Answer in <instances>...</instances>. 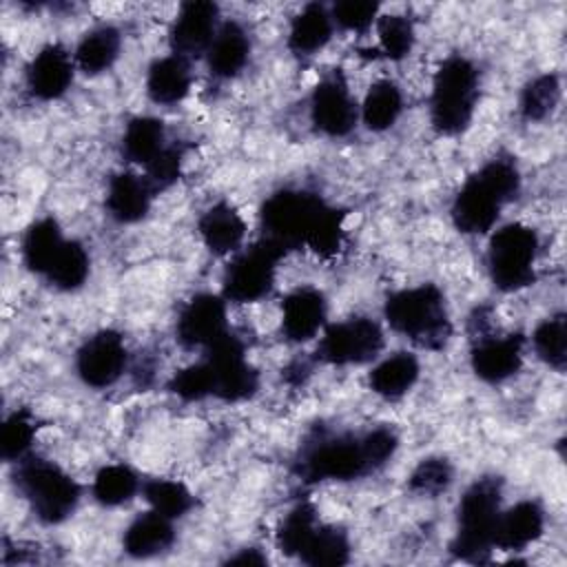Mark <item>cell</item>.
Instances as JSON below:
<instances>
[{
  "mask_svg": "<svg viewBox=\"0 0 567 567\" xmlns=\"http://www.w3.org/2000/svg\"><path fill=\"white\" fill-rule=\"evenodd\" d=\"M206 365L213 374V396L237 403L250 399L259 388V374L248 363L244 343L233 332H224L206 346Z\"/></svg>",
  "mask_w": 567,
  "mask_h": 567,
  "instance_id": "cell-10",
  "label": "cell"
},
{
  "mask_svg": "<svg viewBox=\"0 0 567 567\" xmlns=\"http://www.w3.org/2000/svg\"><path fill=\"white\" fill-rule=\"evenodd\" d=\"M383 315L392 330L425 350H441L452 337L445 297L434 284L392 292L385 299Z\"/></svg>",
  "mask_w": 567,
  "mask_h": 567,
  "instance_id": "cell-2",
  "label": "cell"
},
{
  "mask_svg": "<svg viewBox=\"0 0 567 567\" xmlns=\"http://www.w3.org/2000/svg\"><path fill=\"white\" fill-rule=\"evenodd\" d=\"M219 9L215 2L190 0L184 2L171 24V49L179 58H193L206 53L217 33Z\"/></svg>",
  "mask_w": 567,
  "mask_h": 567,
  "instance_id": "cell-14",
  "label": "cell"
},
{
  "mask_svg": "<svg viewBox=\"0 0 567 567\" xmlns=\"http://www.w3.org/2000/svg\"><path fill=\"white\" fill-rule=\"evenodd\" d=\"M328 206L330 204H326L319 195L308 190H277L261 206V237L275 241L284 250L306 246Z\"/></svg>",
  "mask_w": 567,
  "mask_h": 567,
  "instance_id": "cell-6",
  "label": "cell"
},
{
  "mask_svg": "<svg viewBox=\"0 0 567 567\" xmlns=\"http://www.w3.org/2000/svg\"><path fill=\"white\" fill-rule=\"evenodd\" d=\"M168 390L177 394L182 401H202L213 394V374L206 361L193 363L173 374Z\"/></svg>",
  "mask_w": 567,
  "mask_h": 567,
  "instance_id": "cell-41",
  "label": "cell"
},
{
  "mask_svg": "<svg viewBox=\"0 0 567 567\" xmlns=\"http://www.w3.org/2000/svg\"><path fill=\"white\" fill-rule=\"evenodd\" d=\"M299 558L306 565H343L350 558V540L348 534L332 525H317L315 534L306 543Z\"/></svg>",
  "mask_w": 567,
  "mask_h": 567,
  "instance_id": "cell-31",
  "label": "cell"
},
{
  "mask_svg": "<svg viewBox=\"0 0 567 567\" xmlns=\"http://www.w3.org/2000/svg\"><path fill=\"white\" fill-rule=\"evenodd\" d=\"M520 190V173L514 159L494 157L465 179L452 202V221L465 235L487 233L503 206Z\"/></svg>",
  "mask_w": 567,
  "mask_h": 567,
  "instance_id": "cell-1",
  "label": "cell"
},
{
  "mask_svg": "<svg viewBox=\"0 0 567 567\" xmlns=\"http://www.w3.org/2000/svg\"><path fill=\"white\" fill-rule=\"evenodd\" d=\"M381 348V326L368 317H352L326 328L319 343V357L332 365H352L377 359Z\"/></svg>",
  "mask_w": 567,
  "mask_h": 567,
  "instance_id": "cell-11",
  "label": "cell"
},
{
  "mask_svg": "<svg viewBox=\"0 0 567 567\" xmlns=\"http://www.w3.org/2000/svg\"><path fill=\"white\" fill-rule=\"evenodd\" d=\"M326 312L328 306L323 292L310 286L297 288L281 303V330L295 343L308 341L323 326Z\"/></svg>",
  "mask_w": 567,
  "mask_h": 567,
  "instance_id": "cell-18",
  "label": "cell"
},
{
  "mask_svg": "<svg viewBox=\"0 0 567 567\" xmlns=\"http://www.w3.org/2000/svg\"><path fill=\"white\" fill-rule=\"evenodd\" d=\"M228 563H233V565H264L266 556H261L257 549H244L237 556L228 558Z\"/></svg>",
  "mask_w": 567,
  "mask_h": 567,
  "instance_id": "cell-45",
  "label": "cell"
},
{
  "mask_svg": "<svg viewBox=\"0 0 567 567\" xmlns=\"http://www.w3.org/2000/svg\"><path fill=\"white\" fill-rule=\"evenodd\" d=\"M523 334L483 337L472 348V370L487 383H501L514 377L523 365Z\"/></svg>",
  "mask_w": 567,
  "mask_h": 567,
  "instance_id": "cell-16",
  "label": "cell"
},
{
  "mask_svg": "<svg viewBox=\"0 0 567 567\" xmlns=\"http://www.w3.org/2000/svg\"><path fill=\"white\" fill-rule=\"evenodd\" d=\"M310 122L328 137H343L354 128L357 104L339 69L323 75L312 89Z\"/></svg>",
  "mask_w": 567,
  "mask_h": 567,
  "instance_id": "cell-12",
  "label": "cell"
},
{
  "mask_svg": "<svg viewBox=\"0 0 567 567\" xmlns=\"http://www.w3.org/2000/svg\"><path fill=\"white\" fill-rule=\"evenodd\" d=\"M122 49V35L115 27L102 24L82 35L75 49V62L86 75L104 73L113 66Z\"/></svg>",
  "mask_w": 567,
  "mask_h": 567,
  "instance_id": "cell-28",
  "label": "cell"
},
{
  "mask_svg": "<svg viewBox=\"0 0 567 567\" xmlns=\"http://www.w3.org/2000/svg\"><path fill=\"white\" fill-rule=\"evenodd\" d=\"M560 100V80L554 73H543L529 80L520 93V115L527 122L545 120Z\"/></svg>",
  "mask_w": 567,
  "mask_h": 567,
  "instance_id": "cell-35",
  "label": "cell"
},
{
  "mask_svg": "<svg viewBox=\"0 0 567 567\" xmlns=\"http://www.w3.org/2000/svg\"><path fill=\"white\" fill-rule=\"evenodd\" d=\"M452 465L443 456H427L423 458L410 474L408 487L414 494H425V496H436L445 492L452 483Z\"/></svg>",
  "mask_w": 567,
  "mask_h": 567,
  "instance_id": "cell-40",
  "label": "cell"
},
{
  "mask_svg": "<svg viewBox=\"0 0 567 567\" xmlns=\"http://www.w3.org/2000/svg\"><path fill=\"white\" fill-rule=\"evenodd\" d=\"M164 124L157 117H133L122 135V151L135 164H148L164 148Z\"/></svg>",
  "mask_w": 567,
  "mask_h": 567,
  "instance_id": "cell-30",
  "label": "cell"
},
{
  "mask_svg": "<svg viewBox=\"0 0 567 567\" xmlns=\"http://www.w3.org/2000/svg\"><path fill=\"white\" fill-rule=\"evenodd\" d=\"M35 436V421L27 410H16L7 416L0 432V450L4 461H20L29 452Z\"/></svg>",
  "mask_w": 567,
  "mask_h": 567,
  "instance_id": "cell-39",
  "label": "cell"
},
{
  "mask_svg": "<svg viewBox=\"0 0 567 567\" xmlns=\"http://www.w3.org/2000/svg\"><path fill=\"white\" fill-rule=\"evenodd\" d=\"M126 368V346L120 332L100 330L91 334L75 354L78 377L89 388L113 385Z\"/></svg>",
  "mask_w": 567,
  "mask_h": 567,
  "instance_id": "cell-13",
  "label": "cell"
},
{
  "mask_svg": "<svg viewBox=\"0 0 567 567\" xmlns=\"http://www.w3.org/2000/svg\"><path fill=\"white\" fill-rule=\"evenodd\" d=\"M538 237L525 224H505L498 228L487 248V268L494 286L503 292H514L534 284V264Z\"/></svg>",
  "mask_w": 567,
  "mask_h": 567,
  "instance_id": "cell-7",
  "label": "cell"
},
{
  "mask_svg": "<svg viewBox=\"0 0 567 567\" xmlns=\"http://www.w3.org/2000/svg\"><path fill=\"white\" fill-rule=\"evenodd\" d=\"M16 485L33 514L49 525L66 520L80 501V485L60 465L38 456L18 461Z\"/></svg>",
  "mask_w": 567,
  "mask_h": 567,
  "instance_id": "cell-5",
  "label": "cell"
},
{
  "mask_svg": "<svg viewBox=\"0 0 567 567\" xmlns=\"http://www.w3.org/2000/svg\"><path fill=\"white\" fill-rule=\"evenodd\" d=\"M401 109H403L401 89L392 80H377L374 84H370L361 104L363 124L370 131H385L399 120Z\"/></svg>",
  "mask_w": 567,
  "mask_h": 567,
  "instance_id": "cell-29",
  "label": "cell"
},
{
  "mask_svg": "<svg viewBox=\"0 0 567 567\" xmlns=\"http://www.w3.org/2000/svg\"><path fill=\"white\" fill-rule=\"evenodd\" d=\"M361 436H319L306 445L299 458V474L306 481H352L370 474Z\"/></svg>",
  "mask_w": 567,
  "mask_h": 567,
  "instance_id": "cell-8",
  "label": "cell"
},
{
  "mask_svg": "<svg viewBox=\"0 0 567 567\" xmlns=\"http://www.w3.org/2000/svg\"><path fill=\"white\" fill-rule=\"evenodd\" d=\"M332 16L323 4H306L290 22L288 49L295 55H312L321 51L332 35Z\"/></svg>",
  "mask_w": 567,
  "mask_h": 567,
  "instance_id": "cell-24",
  "label": "cell"
},
{
  "mask_svg": "<svg viewBox=\"0 0 567 567\" xmlns=\"http://www.w3.org/2000/svg\"><path fill=\"white\" fill-rule=\"evenodd\" d=\"M226 332V303L219 295L199 292L186 301L175 334L184 348H206Z\"/></svg>",
  "mask_w": 567,
  "mask_h": 567,
  "instance_id": "cell-15",
  "label": "cell"
},
{
  "mask_svg": "<svg viewBox=\"0 0 567 567\" xmlns=\"http://www.w3.org/2000/svg\"><path fill=\"white\" fill-rule=\"evenodd\" d=\"M153 195L155 193L144 177L133 173H117L109 182L106 210L120 224H135L146 217Z\"/></svg>",
  "mask_w": 567,
  "mask_h": 567,
  "instance_id": "cell-21",
  "label": "cell"
},
{
  "mask_svg": "<svg viewBox=\"0 0 567 567\" xmlns=\"http://www.w3.org/2000/svg\"><path fill=\"white\" fill-rule=\"evenodd\" d=\"M545 529V512L536 501H520L501 512L494 534V547L520 551L540 538Z\"/></svg>",
  "mask_w": 567,
  "mask_h": 567,
  "instance_id": "cell-19",
  "label": "cell"
},
{
  "mask_svg": "<svg viewBox=\"0 0 567 567\" xmlns=\"http://www.w3.org/2000/svg\"><path fill=\"white\" fill-rule=\"evenodd\" d=\"M361 443H363V452L368 456V463H370V467L374 472V470H379L381 465H385L392 458V454L399 447V436H396V432L392 427H383L381 425V427H374V430L365 432L361 436Z\"/></svg>",
  "mask_w": 567,
  "mask_h": 567,
  "instance_id": "cell-44",
  "label": "cell"
},
{
  "mask_svg": "<svg viewBox=\"0 0 567 567\" xmlns=\"http://www.w3.org/2000/svg\"><path fill=\"white\" fill-rule=\"evenodd\" d=\"M190 69L179 55L155 60L146 73V93L157 104H175L190 91Z\"/></svg>",
  "mask_w": 567,
  "mask_h": 567,
  "instance_id": "cell-25",
  "label": "cell"
},
{
  "mask_svg": "<svg viewBox=\"0 0 567 567\" xmlns=\"http://www.w3.org/2000/svg\"><path fill=\"white\" fill-rule=\"evenodd\" d=\"M379 44L385 58L403 60L414 47V27L405 16L388 13L377 18Z\"/></svg>",
  "mask_w": 567,
  "mask_h": 567,
  "instance_id": "cell-38",
  "label": "cell"
},
{
  "mask_svg": "<svg viewBox=\"0 0 567 567\" xmlns=\"http://www.w3.org/2000/svg\"><path fill=\"white\" fill-rule=\"evenodd\" d=\"M137 476L124 463L104 465L93 481V496L104 507H117L133 498L137 492Z\"/></svg>",
  "mask_w": 567,
  "mask_h": 567,
  "instance_id": "cell-34",
  "label": "cell"
},
{
  "mask_svg": "<svg viewBox=\"0 0 567 567\" xmlns=\"http://www.w3.org/2000/svg\"><path fill=\"white\" fill-rule=\"evenodd\" d=\"M144 498L153 512L164 514L166 518H179L193 507V494L186 485L168 478H153L144 483Z\"/></svg>",
  "mask_w": 567,
  "mask_h": 567,
  "instance_id": "cell-37",
  "label": "cell"
},
{
  "mask_svg": "<svg viewBox=\"0 0 567 567\" xmlns=\"http://www.w3.org/2000/svg\"><path fill=\"white\" fill-rule=\"evenodd\" d=\"M73 82V62L62 44L42 47L27 66V86L38 100H58Z\"/></svg>",
  "mask_w": 567,
  "mask_h": 567,
  "instance_id": "cell-17",
  "label": "cell"
},
{
  "mask_svg": "<svg viewBox=\"0 0 567 567\" xmlns=\"http://www.w3.org/2000/svg\"><path fill=\"white\" fill-rule=\"evenodd\" d=\"M332 22L348 31H365L379 16V4L370 0H341L330 11Z\"/></svg>",
  "mask_w": 567,
  "mask_h": 567,
  "instance_id": "cell-43",
  "label": "cell"
},
{
  "mask_svg": "<svg viewBox=\"0 0 567 567\" xmlns=\"http://www.w3.org/2000/svg\"><path fill=\"white\" fill-rule=\"evenodd\" d=\"M284 255L286 250L266 237L241 250L224 272V299L250 303L266 297L275 284L277 264Z\"/></svg>",
  "mask_w": 567,
  "mask_h": 567,
  "instance_id": "cell-9",
  "label": "cell"
},
{
  "mask_svg": "<svg viewBox=\"0 0 567 567\" xmlns=\"http://www.w3.org/2000/svg\"><path fill=\"white\" fill-rule=\"evenodd\" d=\"M175 540L171 518L159 512L137 516L124 532V549L133 558H151L166 551Z\"/></svg>",
  "mask_w": 567,
  "mask_h": 567,
  "instance_id": "cell-23",
  "label": "cell"
},
{
  "mask_svg": "<svg viewBox=\"0 0 567 567\" xmlns=\"http://www.w3.org/2000/svg\"><path fill=\"white\" fill-rule=\"evenodd\" d=\"M182 173V151L177 146H164L148 164H146V182L153 193L171 188Z\"/></svg>",
  "mask_w": 567,
  "mask_h": 567,
  "instance_id": "cell-42",
  "label": "cell"
},
{
  "mask_svg": "<svg viewBox=\"0 0 567 567\" xmlns=\"http://www.w3.org/2000/svg\"><path fill=\"white\" fill-rule=\"evenodd\" d=\"M503 485L498 476H483L474 481L458 503L456 536L452 554L463 560H485L494 547L496 523L501 516Z\"/></svg>",
  "mask_w": 567,
  "mask_h": 567,
  "instance_id": "cell-4",
  "label": "cell"
},
{
  "mask_svg": "<svg viewBox=\"0 0 567 567\" xmlns=\"http://www.w3.org/2000/svg\"><path fill=\"white\" fill-rule=\"evenodd\" d=\"M248 55H250V40L244 27L237 22L221 24L206 51L210 73L224 80L235 78L246 66Z\"/></svg>",
  "mask_w": 567,
  "mask_h": 567,
  "instance_id": "cell-22",
  "label": "cell"
},
{
  "mask_svg": "<svg viewBox=\"0 0 567 567\" xmlns=\"http://www.w3.org/2000/svg\"><path fill=\"white\" fill-rule=\"evenodd\" d=\"M62 230L53 217L33 221L22 237V261L35 275H47L60 248L64 246Z\"/></svg>",
  "mask_w": 567,
  "mask_h": 567,
  "instance_id": "cell-27",
  "label": "cell"
},
{
  "mask_svg": "<svg viewBox=\"0 0 567 567\" xmlns=\"http://www.w3.org/2000/svg\"><path fill=\"white\" fill-rule=\"evenodd\" d=\"M534 350L540 361L554 370H563L567 363V319L565 315H554L538 323L534 330Z\"/></svg>",
  "mask_w": 567,
  "mask_h": 567,
  "instance_id": "cell-36",
  "label": "cell"
},
{
  "mask_svg": "<svg viewBox=\"0 0 567 567\" xmlns=\"http://www.w3.org/2000/svg\"><path fill=\"white\" fill-rule=\"evenodd\" d=\"M319 520H317V512L310 503H297L279 523L277 527V547L286 554V556H299L306 547V543L310 540V536L315 534Z\"/></svg>",
  "mask_w": 567,
  "mask_h": 567,
  "instance_id": "cell-32",
  "label": "cell"
},
{
  "mask_svg": "<svg viewBox=\"0 0 567 567\" xmlns=\"http://www.w3.org/2000/svg\"><path fill=\"white\" fill-rule=\"evenodd\" d=\"M478 100V71L472 60L450 55L441 62L432 82L430 120L439 135L463 133L476 109Z\"/></svg>",
  "mask_w": 567,
  "mask_h": 567,
  "instance_id": "cell-3",
  "label": "cell"
},
{
  "mask_svg": "<svg viewBox=\"0 0 567 567\" xmlns=\"http://www.w3.org/2000/svg\"><path fill=\"white\" fill-rule=\"evenodd\" d=\"M199 237L204 246L215 255L235 252L246 235V224L235 206L228 202H217L206 208L197 221Z\"/></svg>",
  "mask_w": 567,
  "mask_h": 567,
  "instance_id": "cell-20",
  "label": "cell"
},
{
  "mask_svg": "<svg viewBox=\"0 0 567 567\" xmlns=\"http://www.w3.org/2000/svg\"><path fill=\"white\" fill-rule=\"evenodd\" d=\"M419 359L410 352H394L379 361L370 372V390L388 401L408 394L419 379Z\"/></svg>",
  "mask_w": 567,
  "mask_h": 567,
  "instance_id": "cell-26",
  "label": "cell"
},
{
  "mask_svg": "<svg viewBox=\"0 0 567 567\" xmlns=\"http://www.w3.org/2000/svg\"><path fill=\"white\" fill-rule=\"evenodd\" d=\"M89 264L91 261L84 246L80 241L66 239L44 277L60 290H75L86 281Z\"/></svg>",
  "mask_w": 567,
  "mask_h": 567,
  "instance_id": "cell-33",
  "label": "cell"
}]
</instances>
